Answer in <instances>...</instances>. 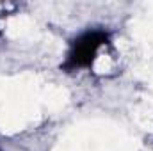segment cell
Returning a JSON list of instances; mask_svg holds the SVG:
<instances>
[{
  "label": "cell",
  "instance_id": "cell-1",
  "mask_svg": "<svg viewBox=\"0 0 153 151\" xmlns=\"http://www.w3.org/2000/svg\"><path fill=\"white\" fill-rule=\"evenodd\" d=\"M107 41H109V36L103 30H89V32L82 34L80 38L73 41L71 50H70L62 68L68 71H73V70L91 66L100 46H103Z\"/></svg>",
  "mask_w": 153,
  "mask_h": 151
}]
</instances>
